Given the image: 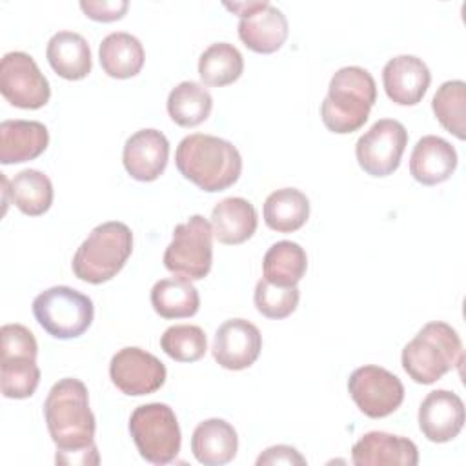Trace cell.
<instances>
[{
    "label": "cell",
    "mask_w": 466,
    "mask_h": 466,
    "mask_svg": "<svg viewBox=\"0 0 466 466\" xmlns=\"http://www.w3.org/2000/svg\"><path fill=\"white\" fill-rule=\"evenodd\" d=\"M36 322L55 339H75L93 322V300L69 286H53L33 300Z\"/></svg>",
    "instance_id": "cell-8"
},
{
    "label": "cell",
    "mask_w": 466,
    "mask_h": 466,
    "mask_svg": "<svg viewBox=\"0 0 466 466\" xmlns=\"http://www.w3.org/2000/svg\"><path fill=\"white\" fill-rule=\"evenodd\" d=\"M299 299H300V291L297 286L284 288V286L271 284L266 279H260L257 282L255 295H253L258 313L275 320L289 317L297 309Z\"/></svg>",
    "instance_id": "cell-34"
},
{
    "label": "cell",
    "mask_w": 466,
    "mask_h": 466,
    "mask_svg": "<svg viewBox=\"0 0 466 466\" xmlns=\"http://www.w3.org/2000/svg\"><path fill=\"white\" fill-rule=\"evenodd\" d=\"M47 431L56 446L60 464H98L95 444V415L89 408V393L75 377L60 379L49 390L44 402Z\"/></svg>",
    "instance_id": "cell-1"
},
{
    "label": "cell",
    "mask_w": 466,
    "mask_h": 466,
    "mask_svg": "<svg viewBox=\"0 0 466 466\" xmlns=\"http://www.w3.org/2000/svg\"><path fill=\"white\" fill-rule=\"evenodd\" d=\"M213 237L222 244H242L257 231L258 217L255 206L242 197H228L211 211Z\"/></svg>",
    "instance_id": "cell-24"
},
{
    "label": "cell",
    "mask_w": 466,
    "mask_h": 466,
    "mask_svg": "<svg viewBox=\"0 0 466 466\" xmlns=\"http://www.w3.org/2000/svg\"><path fill=\"white\" fill-rule=\"evenodd\" d=\"M160 348L177 362H195L206 355L208 339L200 326L175 324L162 333Z\"/></svg>",
    "instance_id": "cell-33"
},
{
    "label": "cell",
    "mask_w": 466,
    "mask_h": 466,
    "mask_svg": "<svg viewBox=\"0 0 466 466\" xmlns=\"http://www.w3.org/2000/svg\"><path fill=\"white\" fill-rule=\"evenodd\" d=\"M213 264V229L202 215L177 224L164 251V266L177 277L202 280Z\"/></svg>",
    "instance_id": "cell-9"
},
{
    "label": "cell",
    "mask_w": 466,
    "mask_h": 466,
    "mask_svg": "<svg viewBox=\"0 0 466 466\" xmlns=\"http://www.w3.org/2000/svg\"><path fill=\"white\" fill-rule=\"evenodd\" d=\"M4 211L9 200L29 217L44 215L53 204V184L49 177L38 169H24L7 180L2 173Z\"/></svg>",
    "instance_id": "cell-22"
},
{
    "label": "cell",
    "mask_w": 466,
    "mask_h": 466,
    "mask_svg": "<svg viewBox=\"0 0 466 466\" xmlns=\"http://www.w3.org/2000/svg\"><path fill=\"white\" fill-rule=\"evenodd\" d=\"M133 251V233L118 220L93 228L73 257V273L87 284L111 280L127 262Z\"/></svg>",
    "instance_id": "cell-5"
},
{
    "label": "cell",
    "mask_w": 466,
    "mask_h": 466,
    "mask_svg": "<svg viewBox=\"0 0 466 466\" xmlns=\"http://www.w3.org/2000/svg\"><path fill=\"white\" fill-rule=\"evenodd\" d=\"M129 433L140 457L151 464H169L180 451V426L173 408L164 402L135 408L129 417Z\"/></svg>",
    "instance_id": "cell-7"
},
{
    "label": "cell",
    "mask_w": 466,
    "mask_h": 466,
    "mask_svg": "<svg viewBox=\"0 0 466 466\" xmlns=\"http://www.w3.org/2000/svg\"><path fill=\"white\" fill-rule=\"evenodd\" d=\"M53 71L66 80H82L91 73V49L87 40L75 31L55 33L46 49Z\"/></svg>",
    "instance_id": "cell-25"
},
{
    "label": "cell",
    "mask_w": 466,
    "mask_h": 466,
    "mask_svg": "<svg viewBox=\"0 0 466 466\" xmlns=\"http://www.w3.org/2000/svg\"><path fill=\"white\" fill-rule=\"evenodd\" d=\"M0 93L15 107L40 109L49 102L51 87L31 55L11 51L0 62Z\"/></svg>",
    "instance_id": "cell-10"
},
{
    "label": "cell",
    "mask_w": 466,
    "mask_h": 466,
    "mask_svg": "<svg viewBox=\"0 0 466 466\" xmlns=\"http://www.w3.org/2000/svg\"><path fill=\"white\" fill-rule=\"evenodd\" d=\"M129 7L127 0H82L80 9L96 22L120 20Z\"/></svg>",
    "instance_id": "cell-35"
},
{
    "label": "cell",
    "mask_w": 466,
    "mask_h": 466,
    "mask_svg": "<svg viewBox=\"0 0 466 466\" xmlns=\"http://www.w3.org/2000/svg\"><path fill=\"white\" fill-rule=\"evenodd\" d=\"M0 390L4 397H31L40 382L35 335L24 324H4L0 328Z\"/></svg>",
    "instance_id": "cell-6"
},
{
    "label": "cell",
    "mask_w": 466,
    "mask_h": 466,
    "mask_svg": "<svg viewBox=\"0 0 466 466\" xmlns=\"http://www.w3.org/2000/svg\"><path fill=\"white\" fill-rule=\"evenodd\" d=\"M464 426V404L448 390L430 391L419 408V428L431 442L453 441Z\"/></svg>",
    "instance_id": "cell-16"
},
{
    "label": "cell",
    "mask_w": 466,
    "mask_h": 466,
    "mask_svg": "<svg viewBox=\"0 0 466 466\" xmlns=\"http://www.w3.org/2000/svg\"><path fill=\"white\" fill-rule=\"evenodd\" d=\"M406 144V127L399 120L380 118L357 140L355 157L368 175L388 177L399 167Z\"/></svg>",
    "instance_id": "cell-12"
},
{
    "label": "cell",
    "mask_w": 466,
    "mask_h": 466,
    "mask_svg": "<svg viewBox=\"0 0 466 466\" xmlns=\"http://www.w3.org/2000/svg\"><path fill=\"white\" fill-rule=\"evenodd\" d=\"M177 169L197 187L217 193L233 186L242 173V157L229 142L215 135L184 137L175 151Z\"/></svg>",
    "instance_id": "cell-2"
},
{
    "label": "cell",
    "mask_w": 466,
    "mask_h": 466,
    "mask_svg": "<svg viewBox=\"0 0 466 466\" xmlns=\"http://www.w3.org/2000/svg\"><path fill=\"white\" fill-rule=\"evenodd\" d=\"M244 71L242 53L228 42L211 44L198 58V75L206 86L224 87L240 78Z\"/></svg>",
    "instance_id": "cell-31"
},
{
    "label": "cell",
    "mask_w": 466,
    "mask_h": 466,
    "mask_svg": "<svg viewBox=\"0 0 466 466\" xmlns=\"http://www.w3.org/2000/svg\"><path fill=\"white\" fill-rule=\"evenodd\" d=\"M213 109L211 93L198 82L184 80L177 84L167 96V113L180 127L202 124Z\"/></svg>",
    "instance_id": "cell-30"
},
{
    "label": "cell",
    "mask_w": 466,
    "mask_h": 466,
    "mask_svg": "<svg viewBox=\"0 0 466 466\" xmlns=\"http://www.w3.org/2000/svg\"><path fill=\"white\" fill-rule=\"evenodd\" d=\"M402 368L417 384H433L464 360L459 333L446 322L424 324L402 348Z\"/></svg>",
    "instance_id": "cell-4"
},
{
    "label": "cell",
    "mask_w": 466,
    "mask_h": 466,
    "mask_svg": "<svg viewBox=\"0 0 466 466\" xmlns=\"http://www.w3.org/2000/svg\"><path fill=\"white\" fill-rule=\"evenodd\" d=\"M49 144V131L36 120H4L0 124V162L20 164L40 157Z\"/></svg>",
    "instance_id": "cell-21"
},
{
    "label": "cell",
    "mask_w": 466,
    "mask_h": 466,
    "mask_svg": "<svg viewBox=\"0 0 466 466\" xmlns=\"http://www.w3.org/2000/svg\"><path fill=\"white\" fill-rule=\"evenodd\" d=\"M351 461L357 466H417L419 450L415 442L406 437L386 431H368L353 444Z\"/></svg>",
    "instance_id": "cell-19"
},
{
    "label": "cell",
    "mask_w": 466,
    "mask_h": 466,
    "mask_svg": "<svg viewBox=\"0 0 466 466\" xmlns=\"http://www.w3.org/2000/svg\"><path fill=\"white\" fill-rule=\"evenodd\" d=\"M151 306L162 319H186L198 311L200 297L187 279H160L151 288Z\"/></svg>",
    "instance_id": "cell-28"
},
{
    "label": "cell",
    "mask_w": 466,
    "mask_h": 466,
    "mask_svg": "<svg viewBox=\"0 0 466 466\" xmlns=\"http://www.w3.org/2000/svg\"><path fill=\"white\" fill-rule=\"evenodd\" d=\"M455 147L437 137L426 135L417 140L410 157V175L424 186H435L448 180L457 169Z\"/></svg>",
    "instance_id": "cell-20"
},
{
    "label": "cell",
    "mask_w": 466,
    "mask_h": 466,
    "mask_svg": "<svg viewBox=\"0 0 466 466\" xmlns=\"http://www.w3.org/2000/svg\"><path fill=\"white\" fill-rule=\"evenodd\" d=\"M309 217V200L297 187H282L268 195L264 202V222L277 233L300 229Z\"/></svg>",
    "instance_id": "cell-27"
},
{
    "label": "cell",
    "mask_w": 466,
    "mask_h": 466,
    "mask_svg": "<svg viewBox=\"0 0 466 466\" xmlns=\"http://www.w3.org/2000/svg\"><path fill=\"white\" fill-rule=\"evenodd\" d=\"M288 33L286 15L266 0L238 22V38L248 49L260 55L279 51L284 46Z\"/></svg>",
    "instance_id": "cell-18"
},
{
    "label": "cell",
    "mask_w": 466,
    "mask_h": 466,
    "mask_svg": "<svg viewBox=\"0 0 466 466\" xmlns=\"http://www.w3.org/2000/svg\"><path fill=\"white\" fill-rule=\"evenodd\" d=\"M169 158V142L158 129L147 127L133 133L122 151V162L126 171L140 182L157 180Z\"/></svg>",
    "instance_id": "cell-15"
},
{
    "label": "cell",
    "mask_w": 466,
    "mask_h": 466,
    "mask_svg": "<svg viewBox=\"0 0 466 466\" xmlns=\"http://www.w3.org/2000/svg\"><path fill=\"white\" fill-rule=\"evenodd\" d=\"M308 269V255L304 248L291 240L275 242L264 255V279L277 286H297Z\"/></svg>",
    "instance_id": "cell-29"
},
{
    "label": "cell",
    "mask_w": 466,
    "mask_h": 466,
    "mask_svg": "<svg viewBox=\"0 0 466 466\" xmlns=\"http://www.w3.org/2000/svg\"><path fill=\"white\" fill-rule=\"evenodd\" d=\"M377 100V86L370 71L359 66H346L335 71L328 95L320 104L324 126L339 135L360 129Z\"/></svg>",
    "instance_id": "cell-3"
},
{
    "label": "cell",
    "mask_w": 466,
    "mask_h": 466,
    "mask_svg": "<svg viewBox=\"0 0 466 466\" xmlns=\"http://www.w3.org/2000/svg\"><path fill=\"white\" fill-rule=\"evenodd\" d=\"M262 335L246 319H229L218 326L213 339V359L226 370H246L260 355Z\"/></svg>",
    "instance_id": "cell-14"
},
{
    "label": "cell",
    "mask_w": 466,
    "mask_h": 466,
    "mask_svg": "<svg viewBox=\"0 0 466 466\" xmlns=\"http://www.w3.org/2000/svg\"><path fill=\"white\" fill-rule=\"evenodd\" d=\"M466 84L462 80H448L441 84L431 100V109L441 126L453 133L459 140L466 137Z\"/></svg>",
    "instance_id": "cell-32"
},
{
    "label": "cell",
    "mask_w": 466,
    "mask_h": 466,
    "mask_svg": "<svg viewBox=\"0 0 466 466\" xmlns=\"http://www.w3.org/2000/svg\"><path fill=\"white\" fill-rule=\"evenodd\" d=\"M266 464H306V459L293 448L286 444H277L268 450H264L257 457V466H266Z\"/></svg>",
    "instance_id": "cell-36"
},
{
    "label": "cell",
    "mask_w": 466,
    "mask_h": 466,
    "mask_svg": "<svg viewBox=\"0 0 466 466\" xmlns=\"http://www.w3.org/2000/svg\"><path fill=\"white\" fill-rule=\"evenodd\" d=\"M431 82V73L422 58L399 55L386 62L382 84L388 98L399 106H415L422 100Z\"/></svg>",
    "instance_id": "cell-17"
},
{
    "label": "cell",
    "mask_w": 466,
    "mask_h": 466,
    "mask_svg": "<svg viewBox=\"0 0 466 466\" xmlns=\"http://www.w3.org/2000/svg\"><path fill=\"white\" fill-rule=\"evenodd\" d=\"M238 435L224 419L202 420L191 437V451L204 466H222L235 459Z\"/></svg>",
    "instance_id": "cell-23"
},
{
    "label": "cell",
    "mask_w": 466,
    "mask_h": 466,
    "mask_svg": "<svg viewBox=\"0 0 466 466\" xmlns=\"http://www.w3.org/2000/svg\"><path fill=\"white\" fill-rule=\"evenodd\" d=\"M166 366L153 353L127 346L118 350L109 362L111 382L126 395L142 397L155 393L166 382Z\"/></svg>",
    "instance_id": "cell-13"
},
{
    "label": "cell",
    "mask_w": 466,
    "mask_h": 466,
    "mask_svg": "<svg viewBox=\"0 0 466 466\" xmlns=\"http://www.w3.org/2000/svg\"><path fill=\"white\" fill-rule=\"evenodd\" d=\"M348 391L357 408L370 419L391 415L404 400V386L397 375L380 366H360L348 379Z\"/></svg>",
    "instance_id": "cell-11"
},
{
    "label": "cell",
    "mask_w": 466,
    "mask_h": 466,
    "mask_svg": "<svg viewBox=\"0 0 466 466\" xmlns=\"http://www.w3.org/2000/svg\"><path fill=\"white\" fill-rule=\"evenodd\" d=\"M100 66L111 78H131L144 66V46L137 36L126 31L109 33L98 49Z\"/></svg>",
    "instance_id": "cell-26"
}]
</instances>
